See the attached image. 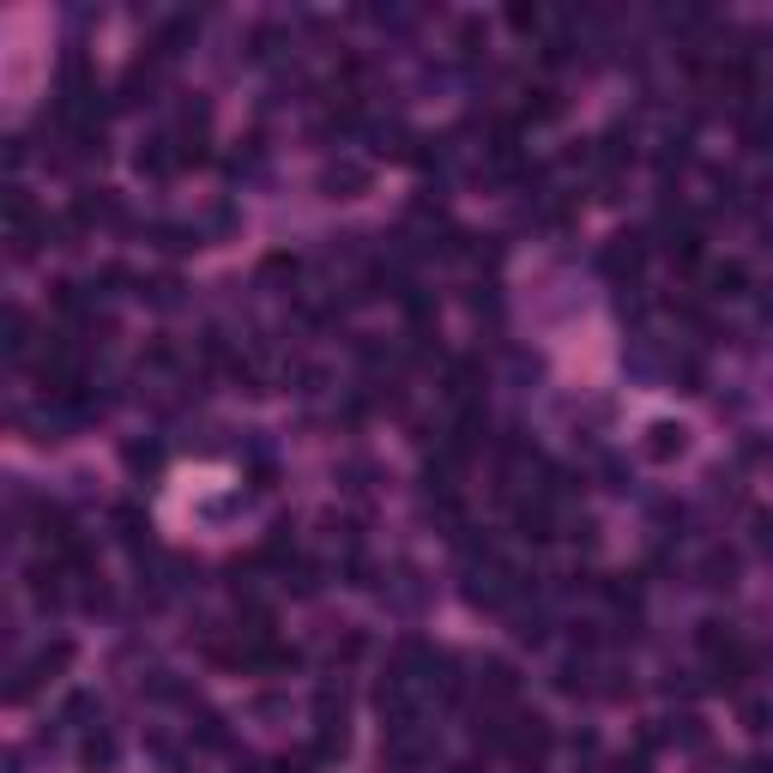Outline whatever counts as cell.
I'll list each match as a JSON object with an SVG mask.
<instances>
[{
    "label": "cell",
    "mask_w": 773,
    "mask_h": 773,
    "mask_svg": "<svg viewBox=\"0 0 773 773\" xmlns=\"http://www.w3.org/2000/svg\"><path fill=\"white\" fill-rule=\"evenodd\" d=\"M756 544H761V551H773V514H756Z\"/></svg>",
    "instance_id": "29"
},
{
    "label": "cell",
    "mask_w": 773,
    "mask_h": 773,
    "mask_svg": "<svg viewBox=\"0 0 773 773\" xmlns=\"http://www.w3.org/2000/svg\"><path fill=\"white\" fill-rule=\"evenodd\" d=\"M67 218L80 224V230H92V224H104V230H116V224H128V212H121V200L109 194V188H85L80 200H73V212Z\"/></svg>",
    "instance_id": "6"
},
{
    "label": "cell",
    "mask_w": 773,
    "mask_h": 773,
    "mask_svg": "<svg viewBox=\"0 0 773 773\" xmlns=\"http://www.w3.org/2000/svg\"><path fill=\"white\" fill-rule=\"evenodd\" d=\"M152 242H158L164 254H188V249H200L206 237H200L194 224H152Z\"/></svg>",
    "instance_id": "14"
},
{
    "label": "cell",
    "mask_w": 773,
    "mask_h": 773,
    "mask_svg": "<svg viewBox=\"0 0 773 773\" xmlns=\"http://www.w3.org/2000/svg\"><path fill=\"white\" fill-rule=\"evenodd\" d=\"M140 297H152L158 309H176L182 302V278H152V285H140Z\"/></svg>",
    "instance_id": "25"
},
{
    "label": "cell",
    "mask_w": 773,
    "mask_h": 773,
    "mask_svg": "<svg viewBox=\"0 0 773 773\" xmlns=\"http://www.w3.org/2000/svg\"><path fill=\"white\" fill-rule=\"evenodd\" d=\"M67 665H73V641H49L37 659H31V665L13 671V683H7V701H31V695H37V683L61 677Z\"/></svg>",
    "instance_id": "2"
},
{
    "label": "cell",
    "mask_w": 773,
    "mask_h": 773,
    "mask_svg": "<svg viewBox=\"0 0 773 773\" xmlns=\"http://www.w3.org/2000/svg\"><path fill=\"white\" fill-rule=\"evenodd\" d=\"M133 170L152 176V182H170L176 170H182V145L170 140V133H158V140H145L140 152H133Z\"/></svg>",
    "instance_id": "7"
},
{
    "label": "cell",
    "mask_w": 773,
    "mask_h": 773,
    "mask_svg": "<svg viewBox=\"0 0 773 773\" xmlns=\"http://www.w3.org/2000/svg\"><path fill=\"white\" fill-rule=\"evenodd\" d=\"M508 25H514V31H526V37H538V31H544V13L520 0V7H508Z\"/></svg>",
    "instance_id": "27"
},
{
    "label": "cell",
    "mask_w": 773,
    "mask_h": 773,
    "mask_svg": "<svg viewBox=\"0 0 773 773\" xmlns=\"http://www.w3.org/2000/svg\"><path fill=\"white\" fill-rule=\"evenodd\" d=\"M641 454L653 459V466H671V459H683V454H689V430H683V423H671V418L647 423V435H641Z\"/></svg>",
    "instance_id": "8"
},
{
    "label": "cell",
    "mask_w": 773,
    "mask_h": 773,
    "mask_svg": "<svg viewBox=\"0 0 773 773\" xmlns=\"http://www.w3.org/2000/svg\"><path fill=\"white\" fill-rule=\"evenodd\" d=\"M61 725H80V732H104V695L92 689H73L61 708Z\"/></svg>",
    "instance_id": "10"
},
{
    "label": "cell",
    "mask_w": 773,
    "mask_h": 773,
    "mask_svg": "<svg viewBox=\"0 0 773 773\" xmlns=\"http://www.w3.org/2000/svg\"><path fill=\"white\" fill-rule=\"evenodd\" d=\"M514 635H520V641H544V635H551V616H544V611H520V616H514Z\"/></svg>",
    "instance_id": "24"
},
{
    "label": "cell",
    "mask_w": 773,
    "mask_h": 773,
    "mask_svg": "<svg viewBox=\"0 0 773 773\" xmlns=\"http://www.w3.org/2000/svg\"><path fill=\"white\" fill-rule=\"evenodd\" d=\"M761 315L773 321V285H761Z\"/></svg>",
    "instance_id": "30"
},
{
    "label": "cell",
    "mask_w": 773,
    "mask_h": 773,
    "mask_svg": "<svg viewBox=\"0 0 773 773\" xmlns=\"http://www.w3.org/2000/svg\"><path fill=\"white\" fill-rule=\"evenodd\" d=\"M297 273H302L297 254H266L261 261V285H297Z\"/></svg>",
    "instance_id": "18"
},
{
    "label": "cell",
    "mask_w": 773,
    "mask_h": 773,
    "mask_svg": "<svg viewBox=\"0 0 773 773\" xmlns=\"http://www.w3.org/2000/svg\"><path fill=\"white\" fill-rule=\"evenodd\" d=\"M188 713H194V737L206 749H230V732H224V713H212V708H194L188 701Z\"/></svg>",
    "instance_id": "15"
},
{
    "label": "cell",
    "mask_w": 773,
    "mask_h": 773,
    "mask_svg": "<svg viewBox=\"0 0 773 773\" xmlns=\"http://www.w3.org/2000/svg\"><path fill=\"white\" fill-rule=\"evenodd\" d=\"M447 773H478V768H472V761H459V768H447Z\"/></svg>",
    "instance_id": "31"
},
{
    "label": "cell",
    "mask_w": 773,
    "mask_h": 773,
    "mask_svg": "<svg viewBox=\"0 0 773 773\" xmlns=\"http://www.w3.org/2000/svg\"><path fill=\"white\" fill-rule=\"evenodd\" d=\"M116 761H121L116 732H85V744H80V768H85V773H109Z\"/></svg>",
    "instance_id": "11"
},
{
    "label": "cell",
    "mask_w": 773,
    "mask_h": 773,
    "mask_svg": "<svg viewBox=\"0 0 773 773\" xmlns=\"http://www.w3.org/2000/svg\"><path fill=\"white\" fill-rule=\"evenodd\" d=\"M478 689H484L490 701H514V695H520V671H514L508 659H484V665H478Z\"/></svg>",
    "instance_id": "9"
},
{
    "label": "cell",
    "mask_w": 773,
    "mask_h": 773,
    "mask_svg": "<svg viewBox=\"0 0 773 773\" xmlns=\"http://www.w3.org/2000/svg\"><path fill=\"white\" fill-rule=\"evenodd\" d=\"M701 575H708V587H732V580H737V556L732 551H713L708 563H701Z\"/></svg>",
    "instance_id": "22"
},
{
    "label": "cell",
    "mask_w": 773,
    "mask_h": 773,
    "mask_svg": "<svg viewBox=\"0 0 773 773\" xmlns=\"http://www.w3.org/2000/svg\"><path fill=\"white\" fill-rule=\"evenodd\" d=\"M478 43H484V19H459V49L478 55Z\"/></svg>",
    "instance_id": "28"
},
{
    "label": "cell",
    "mask_w": 773,
    "mask_h": 773,
    "mask_svg": "<svg viewBox=\"0 0 773 773\" xmlns=\"http://www.w3.org/2000/svg\"><path fill=\"white\" fill-rule=\"evenodd\" d=\"M278 49H285V25H254L249 31V55H254V61H273Z\"/></svg>",
    "instance_id": "19"
},
{
    "label": "cell",
    "mask_w": 773,
    "mask_h": 773,
    "mask_svg": "<svg viewBox=\"0 0 773 773\" xmlns=\"http://www.w3.org/2000/svg\"><path fill=\"white\" fill-rule=\"evenodd\" d=\"M556 109H563L556 85H532V92H526V109H520V116H526V121H551Z\"/></svg>",
    "instance_id": "17"
},
{
    "label": "cell",
    "mask_w": 773,
    "mask_h": 773,
    "mask_svg": "<svg viewBox=\"0 0 773 773\" xmlns=\"http://www.w3.org/2000/svg\"><path fill=\"white\" fill-rule=\"evenodd\" d=\"M194 37H200V19L194 13H170L158 31H152V61H182L188 49H194Z\"/></svg>",
    "instance_id": "4"
},
{
    "label": "cell",
    "mask_w": 773,
    "mask_h": 773,
    "mask_svg": "<svg viewBox=\"0 0 773 773\" xmlns=\"http://www.w3.org/2000/svg\"><path fill=\"white\" fill-rule=\"evenodd\" d=\"M671 744H683V749H701V744H708V725H701V713H683V720H671Z\"/></svg>",
    "instance_id": "20"
},
{
    "label": "cell",
    "mask_w": 773,
    "mask_h": 773,
    "mask_svg": "<svg viewBox=\"0 0 773 773\" xmlns=\"http://www.w3.org/2000/svg\"><path fill=\"white\" fill-rule=\"evenodd\" d=\"M369 188H375V170L357 164V158H333L327 170H321V194L327 200H357V194H369Z\"/></svg>",
    "instance_id": "5"
},
{
    "label": "cell",
    "mask_w": 773,
    "mask_h": 773,
    "mask_svg": "<svg viewBox=\"0 0 773 773\" xmlns=\"http://www.w3.org/2000/svg\"><path fill=\"white\" fill-rule=\"evenodd\" d=\"M121 466H128L133 478H158V466H164V442H152V435H145V442H128V447H121Z\"/></svg>",
    "instance_id": "12"
},
{
    "label": "cell",
    "mask_w": 773,
    "mask_h": 773,
    "mask_svg": "<svg viewBox=\"0 0 773 773\" xmlns=\"http://www.w3.org/2000/svg\"><path fill=\"white\" fill-rule=\"evenodd\" d=\"M502 749H508V756L532 773L538 761L551 756V720H544V713H514L508 732H502Z\"/></svg>",
    "instance_id": "1"
},
{
    "label": "cell",
    "mask_w": 773,
    "mask_h": 773,
    "mask_svg": "<svg viewBox=\"0 0 773 773\" xmlns=\"http://www.w3.org/2000/svg\"><path fill=\"white\" fill-rule=\"evenodd\" d=\"M749 290V266L744 261H720L708 273V297H744Z\"/></svg>",
    "instance_id": "13"
},
{
    "label": "cell",
    "mask_w": 773,
    "mask_h": 773,
    "mask_svg": "<svg viewBox=\"0 0 773 773\" xmlns=\"http://www.w3.org/2000/svg\"><path fill=\"white\" fill-rule=\"evenodd\" d=\"M230 230H237V206H230V200H218V206L206 212V237L218 242V237H230Z\"/></svg>",
    "instance_id": "26"
},
{
    "label": "cell",
    "mask_w": 773,
    "mask_h": 773,
    "mask_svg": "<svg viewBox=\"0 0 773 773\" xmlns=\"http://www.w3.org/2000/svg\"><path fill=\"white\" fill-rule=\"evenodd\" d=\"M599 266H604V278L611 285H623V290H635V278L647 273V237H611L604 242V254H599Z\"/></svg>",
    "instance_id": "3"
},
{
    "label": "cell",
    "mask_w": 773,
    "mask_h": 773,
    "mask_svg": "<svg viewBox=\"0 0 773 773\" xmlns=\"http://www.w3.org/2000/svg\"><path fill=\"white\" fill-rule=\"evenodd\" d=\"M7 357H13V363L31 357V315L25 309H7Z\"/></svg>",
    "instance_id": "16"
},
{
    "label": "cell",
    "mask_w": 773,
    "mask_h": 773,
    "mask_svg": "<svg viewBox=\"0 0 773 773\" xmlns=\"http://www.w3.org/2000/svg\"><path fill=\"white\" fill-rule=\"evenodd\" d=\"M116 532L128 538L133 551H140V532H152V526H145V514L133 508V502H121V508H116Z\"/></svg>",
    "instance_id": "23"
},
{
    "label": "cell",
    "mask_w": 773,
    "mask_h": 773,
    "mask_svg": "<svg viewBox=\"0 0 773 773\" xmlns=\"http://www.w3.org/2000/svg\"><path fill=\"white\" fill-rule=\"evenodd\" d=\"M737 713H744L749 732H768V725H773V701H768V695H744V701H737Z\"/></svg>",
    "instance_id": "21"
}]
</instances>
